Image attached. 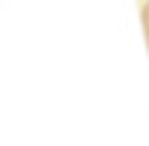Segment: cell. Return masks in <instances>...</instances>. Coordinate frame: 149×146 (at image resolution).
Instances as JSON below:
<instances>
[{"mask_svg": "<svg viewBox=\"0 0 149 146\" xmlns=\"http://www.w3.org/2000/svg\"><path fill=\"white\" fill-rule=\"evenodd\" d=\"M143 33H146V39H149V3L143 6Z\"/></svg>", "mask_w": 149, "mask_h": 146, "instance_id": "cell-1", "label": "cell"}]
</instances>
